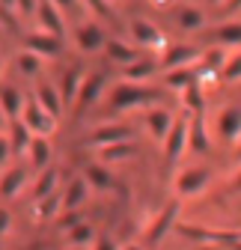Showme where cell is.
<instances>
[{"instance_id":"46","label":"cell","mask_w":241,"mask_h":250,"mask_svg":"<svg viewBox=\"0 0 241 250\" xmlns=\"http://www.w3.org/2000/svg\"><path fill=\"white\" fill-rule=\"evenodd\" d=\"M235 161H238V164H241V140H238V143H235Z\"/></svg>"},{"instance_id":"11","label":"cell","mask_w":241,"mask_h":250,"mask_svg":"<svg viewBox=\"0 0 241 250\" xmlns=\"http://www.w3.org/2000/svg\"><path fill=\"white\" fill-rule=\"evenodd\" d=\"M104 86H107V75L104 72H93V75H86L83 78V86H80V92H78V102H75V113H83V110H89L101 96H104Z\"/></svg>"},{"instance_id":"13","label":"cell","mask_w":241,"mask_h":250,"mask_svg":"<svg viewBox=\"0 0 241 250\" xmlns=\"http://www.w3.org/2000/svg\"><path fill=\"white\" fill-rule=\"evenodd\" d=\"M24 48L33 51V54H39L42 60H45V57L54 60V57H60V51H63V39L45 33V30H33V33L24 36Z\"/></svg>"},{"instance_id":"50","label":"cell","mask_w":241,"mask_h":250,"mask_svg":"<svg viewBox=\"0 0 241 250\" xmlns=\"http://www.w3.org/2000/svg\"><path fill=\"white\" fill-rule=\"evenodd\" d=\"M226 250H241V241H235L232 247H226Z\"/></svg>"},{"instance_id":"6","label":"cell","mask_w":241,"mask_h":250,"mask_svg":"<svg viewBox=\"0 0 241 250\" xmlns=\"http://www.w3.org/2000/svg\"><path fill=\"white\" fill-rule=\"evenodd\" d=\"M21 122L27 125L30 131H33L36 137H48V134H54V128H57V119L30 96L27 102H24V110H21Z\"/></svg>"},{"instance_id":"9","label":"cell","mask_w":241,"mask_h":250,"mask_svg":"<svg viewBox=\"0 0 241 250\" xmlns=\"http://www.w3.org/2000/svg\"><path fill=\"white\" fill-rule=\"evenodd\" d=\"M128 140H134V128L128 122H107V125H99V128L89 131V143L96 149L110 146V143H128Z\"/></svg>"},{"instance_id":"31","label":"cell","mask_w":241,"mask_h":250,"mask_svg":"<svg viewBox=\"0 0 241 250\" xmlns=\"http://www.w3.org/2000/svg\"><path fill=\"white\" fill-rule=\"evenodd\" d=\"M27 161L33 164V167H39V170H45V167L51 164V140L33 134V140H30V149H27Z\"/></svg>"},{"instance_id":"36","label":"cell","mask_w":241,"mask_h":250,"mask_svg":"<svg viewBox=\"0 0 241 250\" xmlns=\"http://www.w3.org/2000/svg\"><path fill=\"white\" fill-rule=\"evenodd\" d=\"M202 12L197 6H185V9H179V27L185 30V33H197V30H202Z\"/></svg>"},{"instance_id":"17","label":"cell","mask_w":241,"mask_h":250,"mask_svg":"<svg viewBox=\"0 0 241 250\" xmlns=\"http://www.w3.org/2000/svg\"><path fill=\"white\" fill-rule=\"evenodd\" d=\"M24 188H27V167L12 164V167H6L0 173V197L12 200V197H18L24 191Z\"/></svg>"},{"instance_id":"35","label":"cell","mask_w":241,"mask_h":250,"mask_svg":"<svg viewBox=\"0 0 241 250\" xmlns=\"http://www.w3.org/2000/svg\"><path fill=\"white\" fill-rule=\"evenodd\" d=\"M221 81L223 83H238L241 81V48L238 51H229L223 69H221Z\"/></svg>"},{"instance_id":"42","label":"cell","mask_w":241,"mask_h":250,"mask_svg":"<svg viewBox=\"0 0 241 250\" xmlns=\"http://www.w3.org/2000/svg\"><path fill=\"white\" fill-rule=\"evenodd\" d=\"M51 3H54L60 12H69V9H75V6L80 3V0H51Z\"/></svg>"},{"instance_id":"12","label":"cell","mask_w":241,"mask_h":250,"mask_svg":"<svg viewBox=\"0 0 241 250\" xmlns=\"http://www.w3.org/2000/svg\"><path fill=\"white\" fill-rule=\"evenodd\" d=\"M164 146V155H167V161H182V155L188 152V116H176L173 122V128L167 134V140L161 143Z\"/></svg>"},{"instance_id":"18","label":"cell","mask_w":241,"mask_h":250,"mask_svg":"<svg viewBox=\"0 0 241 250\" xmlns=\"http://www.w3.org/2000/svg\"><path fill=\"white\" fill-rule=\"evenodd\" d=\"M134 155H137V143L134 140H128V143H110V146L96 149V161L107 167V164H122V161L134 158Z\"/></svg>"},{"instance_id":"52","label":"cell","mask_w":241,"mask_h":250,"mask_svg":"<svg viewBox=\"0 0 241 250\" xmlns=\"http://www.w3.org/2000/svg\"><path fill=\"white\" fill-rule=\"evenodd\" d=\"M197 250H215V247H197Z\"/></svg>"},{"instance_id":"23","label":"cell","mask_w":241,"mask_h":250,"mask_svg":"<svg viewBox=\"0 0 241 250\" xmlns=\"http://www.w3.org/2000/svg\"><path fill=\"white\" fill-rule=\"evenodd\" d=\"M83 72L80 69H69L66 75H63V83H60L57 89H60V99H63V104L66 107H75V102H78V92H80V86H83Z\"/></svg>"},{"instance_id":"24","label":"cell","mask_w":241,"mask_h":250,"mask_svg":"<svg viewBox=\"0 0 241 250\" xmlns=\"http://www.w3.org/2000/svg\"><path fill=\"white\" fill-rule=\"evenodd\" d=\"M60 214H63V188L54 191L51 197L33 203V217L36 221H54V217H60Z\"/></svg>"},{"instance_id":"7","label":"cell","mask_w":241,"mask_h":250,"mask_svg":"<svg viewBox=\"0 0 241 250\" xmlns=\"http://www.w3.org/2000/svg\"><path fill=\"white\" fill-rule=\"evenodd\" d=\"M176 116H179V113H173L170 107H161V104L146 107V113H143V125H146L149 137H152L155 143H164L167 134H170V128H173V122H176Z\"/></svg>"},{"instance_id":"44","label":"cell","mask_w":241,"mask_h":250,"mask_svg":"<svg viewBox=\"0 0 241 250\" xmlns=\"http://www.w3.org/2000/svg\"><path fill=\"white\" fill-rule=\"evenodd\" d=\"M232 191H238L241 194V170L235 173V179H232Z\"/></svg>"},{"instance_id":"10","label":"cell","mask_w":241,"mask_h":250,"mask_svg":"<svg viewBox=\"0 0 241 250\" xmlns=\"http://www.w3.org/2000/svg\"><path fill=\"white\" fill-rule=\"evenodd\" d=\"M131 39H134V45H140V48H146V51H164L167 48V39H164V33L152 24V21H146V18H134L131 21Z\"/></svg>"},{"instance_id":"4","label":"cell","mask_w":241,"mask_h":250,"mask_svg":"<svg viewBox=\"0 0 241 250\" xmlns=\"http://www.w3.org/2000/svg\"><path fill=\"white\" fill-rule=\"evenodd\" d=\"M212 185V170L202 167V164H194V167H185V170H179L173 188H176V194L188 200V197H200L205 194V188Z\"/></svg>"},{"instance_id":"32","label":"cell","mask_w":241,"mask_h":250,"mask_svg":"<svg viewBox=\"0 0 241 250\" xmlns=\"http://www.w3.org/2000/svg\"><path fill=\"white\" fill-rule=\"evenodd\" d=\"M191 83H200V69H197V66H188V69H173V72H167V86H170V89H176V92L188 89Z\"/></svg>"},{"instance_id":"14","label":"cell","mask_w":241,"mask_h":250,"mask_svg":"<svg viewBox=\"0 0 241 250\" xmlns=\"http://www.w3.org/2000/svg\"><path fill=\"white\" fill-rule=\"evenodd\" d=\"M36 21H39V30L45 33L63 39L66 36V24H63V12H60L51 0H39V9H36Z\"/></svg>"},{"instance_id":"20","label":"cell","mask_w":241,"mask_h":250,"mask_svg":"<svg viewBox=\"0 0 241 250\" xmlns=\"http://www.w3.org/2000/svg\"><path fill=\"white\" fill-rule=\"evenodd\" d=\"M33 99H36L54 119H60V116H63V110H66L63 99H60V89H57L54 83H39L36 92H33Z\"/></svg>"},{"instance_id":"41","label":"cell","mask_w":241,"mask_h":250,"mask_svg":"<svg viewBox=\"0 0 241 250\" xmlns=\"http://www.w3.org/2000/svg\"><path fill=\"white\" fill-rule=\"evenodd\" d=\"M9 227H12V214H9L3 206H0V238H3V235L9 232Z\"/></svg>"},{"instance_id":"30","label":"cell","mask_w":241,"mask_h":250,"mask_svg":"<svg viewBox=\"0 0 241 250\" xmlns=\"http://www.w3.org/2000/svg\"><path fill=\"white\" fill-rule=\"evenodd\" d=\"M179 99H182L185 110L191 116H202L205 113V92H202V83H191L188 89L179 92Z\"/></svg>"},{"instance_id":"27","label":"cell","mask_w":241,"mask_h":250,"mask_svg":"<svg viewBox=\"0 0 241 250\" xmlns=\"http://www.w3.org/2000/svg\"><path fill=\"white\" fill-rule=\"evenodd\" d=\"M215 45L226 51H238L241 45V21H226L215 30Z\"/></svg>"},{"instance_id":"28","label":"cell","mask_w":241,"mask_h":250,"mask_svg":"<svg viewBox=\"0 0 241 250\" xmlns=\"http://www.w3.org/2000/svg\"><path fill=\"white\" fill-rule=\"evenodd\" d=\"M57 182H60V173H57L54 167H45V170H42V176L33 182V188H30V197H33V203H36V200L51 197L54 191H60Z\"/></svg>"},{"instance_id":"49","label":"cell","mask_w":241,"mask_h":250,"mask_svg":"<svg viewBox=\"0 0 241 250\" xmlns=\"http://www.w3.org/2000/svg\"><path fill=\"white\" fill-rule=\"evenodd\" d=\"M3 69H6V60H3V57H0V75H3Z\"/></svg>"},{"instance_id":"47","label":"cell","mask_w":241,"mask_h":250,"mask_svg":"<svg viewBox=\"0 0 241 250\" xmlns=\"http://www.w3.org/2000/svg\"><path fill=\"white\" fill-rule=\"evenodd\" d=\"M122 250H146V247H143V244H125Z\"/></svg>"},{"instance_id":"2","label":"cell","mask_w":241,"mask_h":250,"mask_svg":"<svg viewBox=\"0 0 241 250\" xmlns=\"http://www.w3.org/2000/svg\"><path fill=\"white\" fill-rule=\"evenodd\" d=\"M176 235H182L200 247H232L241 241V229H212V227H200V224H176Z\"/></svg>"},{"instance_id":"40","label":"cell","mask_w":241,"mask_h":250,"mask_svg":"<svg viewBox=\"0 0 241 250\" xmlns=\"http://www.w3.org/2000/svg\"><path fill=\"white\" fill-rule=\"evenodd\" d=\"M9 155H12V146H9V137L6 134H0V167H3L9 161Z\"/></svg>"},{"instance_id":"22","label":"cell","mask_w":241,"mask_h":250,"mask_svg":"<svg viewBox=\"0 0 241 250\" xmlns=\"http://www.w3.org/2000/svg\"><path fill=\"white\" fill-rule=\"evenodd\" d=\"M24 92L15 89L12 83H0V107H3L6 119H21V110H24Z\"/></svg>"},{"instance_id":"51","label":"cell","mask_w":241,"mask_h":250,"mask_svg":"<svg viewBox=\"0 0 241 250\" xmlns=\"http://www.w3.org/2000/svg\"><path fill=\"white\" fill-rule=\"evenodd\" d=\"M155 3H173V0H155Z\"/></svg>"},{"instance_id":"26","label":"cell","mask_w":241,"mask_h":250,"mask_svg":"<svg viewBox=\"0 0 241 250\" xmlns=\"http://www.w3.org/2000/svg\"><path fill=\"white\" fill-rule=\"evenodd\" d=\"M86 194H89V185H86V179H83V176L72 179V182L63 188V211H72V208H78V206L86 200Z\"/></svg>"},{"instance_id":"33","label":"cell","mask_w":241,"mask_h":250,"mask_svg":"<svg viewBox=\"0 0 241 250\" xmlns=\"http://www.w3.org/2000/svg\"><path fill=\"white\" fill-rule=\"evenodd\" d=\"M15 69H18L24 78H36V75H39V69H42V57L24 48V51L15 57Z\"/></svg>"},{"instance_id":"43","label":"cell","mask_w":241,"mask_h":250,"mask_svg":"<svg viewBox=\"0 0 241 250\" xmlns=\"http://www.w3.org/2000/svg\"><path fill=\"white\" fill-rule=\"evenodd\" d=\"M223 12H226V15L241 12V0H226V3H223Z\"/></svg>"},{"instance_id":"34","label":"cell","mask_w":241,"mask_h":250,"mask_svg":"<svg viewBox=\"0 0 241 250\" xmlns=\"http://www.w3.org/2000/svg\"><path fill=\"white\" fill-rule=\"evenodd\" d=\"M96 229H93V224H86V221H80L78 227H72L69 232H66V241L72 244V247H83V244H93L96 241Z\"/></svg>"},{"instance_id":"5","label":"cell","mask_w":241,"mask_h":250,"mask_svg":"<svg viewBox=\"0 0 241 250\" xmlns=\"http://www.w3.org/2000/svg\"><path fill=\"white\" fill-rule=\"evenodd\" d=\"M200 57H202V51L188 42H167V48L158 54V69H167V72L188 69V66H197Z\"/></svg>"},{"instance_id":"25","label":"cell","mask_w":241,"mask_h":250,"mask_svg":"<svg viewBox=\"0 0 241 250\" xmlns=\"http://www.w3.org/2000/svg\"><path fill=\"white\" fill-rule=\"evenodd\" d=\"M6 137H9V146H12V155H27V149H30V140H33V131L27 128V125L21 122V119H9V125H6Z\"/></svg>"},{"instance_id":"3","label":"cell","mask_w":241,"mask_h":250,"mask_svg":"<svg viewBox=\"0 0 241 250\" xmlns=\"http://www.w3.org/2000/svg\"><path fill=\"white\" fill-rule=\"evenodd\" d=\"M179 214H182V203H179V200H173L161 211H155V217L146 224V247H158L170 232H176Z\"/></svg>"},{"instance_id":"29","label":"cell","mask_w":241,"mask_h":250,"mask_svg":"<svg viewBox=\"0 0 241 250\" xmlns=\"http://www.w3.org/2000/svg\"><path fill=\"white\" fill-rule=\"evenodd\" d=\"M83 179H86L89 188H96V191H110V188H113L110 170H107L104 164H99V161H93V164L83 167Z\"/></svg>"},{"instance_id":"8","label":"cell","mask_w":241,"mask_h":250,"mask_svg":"<svg viewBox=\"0 0 241 250\" xmlns=\"http://www.w3.org/2000/svg\"><path fill=\"white\" fill-rule=\"evenodd\" d=\"M215 131L223 143H238L241 140V107L223 104L215 113Z\"/></svg>"},{"instance_id":"48","label":"cell","mask_w":241,"mask_h":250,"mask_svg":"<svg viewBox=\"0 0 241 250\" xmlns=\"http://www.w3.org/2000/svg\"><path fill=\"white\" fill-rule=\"evenodd\" d=\"M208 3H212V6H223V3H226V0H208Z\"/></svg>"},{"instance_id":"45","label":"cell","mask_w":241,"mask_h":250,"mask_svg":"<svg viewBox=\"0 0 241 250\" xmlns=\"http://www.w3.org/2000/svg\"><path fill=\"white\" fill-rule=\"evenodd\" d=\"M9 125V119H6V113H3V107H0V134H3V128Z\"/></svg>"},{"instance_id":"15","label":"cell","mask_w":241,"mask_h":250,"mask_svg":"<svg viewBox=\"0 0 241 250\" xmlns=\"http://www.w3.org/2000/svg\"><path fill=\"white\" fill-rule=\"evenodd\" d=\"M104 33H101V27L93 24V21H86L75 30V45L80 54H96V51H104Z\"/></svg>"},{"instance_id":"37","label":"cell","mask_w":241,"mask_h":250,"mask_svg":"<svg viewBox=\"0 0 241 250\" xmlns=\"http://www.w3.org/2000/svg\"><path fill=\"white\" fill-rule=\"evenodd\" d=\"M80 3L86 9H93L99 18H113V6H110V0H80Z\"/></svg>"},{"instance_id":"21","label":"cell","mask_w":241,"mask_h":250,"mask_svg":"<svg viewBox=\"0 0 241 250\" xmlns=\"http://www.w3.org/2000/svg\"><path fill=\"white\" fill-rule=\"evenodd\" d=\"M104 54H107V60L110 62H116V66H131L134 60H140V51H137V45H125V42H119V39H107L104 42Z\"/></svg>"},{"instance_id":"1","label":"cell","mask_w":241,"mask_h":250,"mask_svg":"<svg viewBox=\"0 0 241 250\" xmlns=\"http://www.w3.org/2000/svg\"><path fill=\"white\" fill-rule=\"evenodd\" d=\"M158 99H161V92H158L155 86H146V83H128V81H122L119 86H113V89H110V96H107V102H110L113 110L155 107Z\"/></svg>"},{"instance_id":"19","label":"cell","mask_w":241,"mask_h":250,"mask_svg":"<svg viewBox=\"0 0 241 250\" xmlns=\"http://www.w3.org/2000/svg\"><path fill=\"white\" fill-rule=\"evenodd\" d=\"M155 75H158V60H152V57H140V60L131 62V66L122 69V78L128 83H146V81H152Z\"/></svg>"},{"instance_id":"39","label":"cell","mask_w":241,"mask_h":250,"mask_svg":"<svg viewBox=\"0 0 241 250\" xmlns=\"http://www.w3.org/2000/svg\"><path fill=\"white\" fill-rule=\"evenodd\" d=\"M15 3H18L21 15H36V9H39V0H15Z\"/></svg>"},{"instance_id":"38","label":"cell","mask_w":241,"mask_h":250,"mask_svg":"<svg viewBox=\"0 0 241 250\" xmlns=\"http://www.w3.org/2000/svg\"><path fill=\"white\" fill-rule=\"evenodd\" d=\"M89 250H122V247H119L107 232H99V235H96V241L89 244Z\"/></svg>"},{"instance_id":"16","label":"cell","mask_w":241,"mask_h":250,"mask_svg":"<svg viewBox=\"0 0 241 250\" xmlns=\"http://www.w3.org/2000/svg\"><path fill=\"white\" fill-rule=\"evenodd\" d=\"M208 149H212V137H208L205 113H202V116H191V119H188V152L205 155Z\"/></svg>"}]
</instances>
